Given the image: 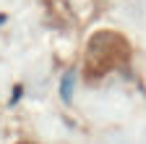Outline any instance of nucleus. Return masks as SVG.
<instances>
[{
	"instance_id": "1",
	"label": "nucleus",
	"mask_w": 146,
	"mask_h": 144,
	"mask_svg": "<svg viewBox=\"0 0 146 144\" xmlns=\"http://www.w3.org/2000/svg\"><path fill=\"white\" fill-rule=\"evenodd\" d=\"M102 47L97 40H91L89 45V58L86 66L91 74H102V71H112V66H117L125 55H128V45H123L115 34H102Z\"/></svg>"
}]
</instances>
